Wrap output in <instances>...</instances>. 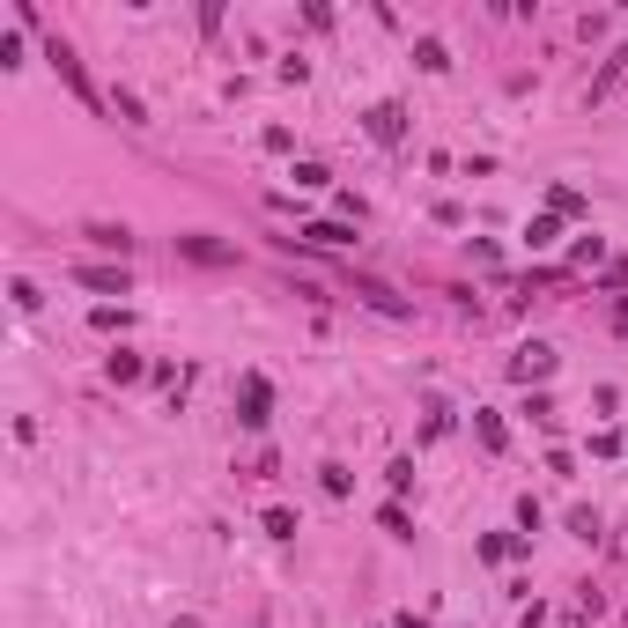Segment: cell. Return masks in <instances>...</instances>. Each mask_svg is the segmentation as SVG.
I'll return each instance as SVG.
<instances>
[{
	"mask_svg": "<svg viewBox=\"0 0 628 628\" xmlns=\"http://www.w3.org/2000/svg\"><path fill=\"white\" fill-rule=\"evenodd\" d=\"M621 82H628V52H614V60H606V67L592 74V89H584V104H606V97H614Z\"/></svg>",
	"mask_w": 628,
	"mask_h": 628,
	"instance_id": "obj_9",
	"label": "cell"
},
{
	"mask_svg": "<svg viewBox=\"0 0 628 628\" xmlns=\"http://www.w3.org/2000/svg\"><path fill=\"white\" fill-rule=\"evenodd\" d=\"M510 377H518V385H540V377H555V348H547V340H525V348L510 355Z\"/></svg>",
	"mask_w": 628,
	"mask_h": 628,
	"instance_id": "obj_5",
	"label": "cell"
},
{
	"mask_svg": "<svg viewBox=\"0 0 628 628\" xmlns=\"http://www.w3.org/2000/svg\"><path fill=\"white\" fill-rule=\"evenodd\" d=\"M414 67H422V74H444V67H451L444 37H414Z\"/></svg>",
	"mask_w": 628,
	"mask_h": 628,
	"instance_id": "obj_11",
	"label": "cell"
},
{
	"mask_svg": "<svg viewBox=\"0 0 628 628\" xmlns=\"http://www.w3.org/2000/svg\"><path fill=\"white\" fill-rule=\"evenodd\" d=\"M547 215H584V193H569V185H555V193H547Z\"/></svg>",
	"mask_w": 628,
	"mask_h": 628,
	"instance_id": "obj_15",
	"label": "cell"
},
{
	"mask_svg": "<svg viewBox=\"0 0 628 628\" xmlns=\"http://www.w3.org/2000/svg\"><path fill=\"white\" fill-rule=\"evenodd\" d=\"M23 23L37 30V15L23 8ZM37 37H45V60H52V74H60V82L74 89V97H82L89 111H97V89H89V74H82V60H74V45H67V37H52V30H37Z\"/></svg>",
	"mask_w": 628,
	"mask_h": 628,
	"instance_id": "obj_1",
	"label": "cell"
},
{
	"mask_svg": "<svg viewBox=\"0 0 628 628\" xmlns=\"http://www.w3.org/2000/svg\"><path fill=\"white\" fill-rule=\"evenodd\" d=\"M74 281H82V289H104V296H126L133 289L126 266H74Z\"/></svg>",
	"mask_w": 628,
	"mask_h": 628,
	"instance_id": "obj_10",
	"label": "cell"
},
{
	"mask_svg": "<svg viewBox=\"0 0 628 628\" xmlns=\"http://www.w3.org/2000/svg\"><path fill=\"white\" fill-rule=\"evenodd\" d=\"M348 289L370 303V311H385V318H414V303L399 296V289H385V281H370V274H348Z\"/></svg>",
	"mask_w": 628,
	"mask_h": 628,
	"instance_id": "obj_4",
	"label": "cell"
},
{
	"mask_svg": "<svg viewBox=\"0 0 628 628\" xmlns=\"http://www.w3.org/2000/svg\"><path fill=\"white\" fill-rule=\"evenodd\" d=\"M385 481L399 488V496H407V488H414V459H392V466H385Z\"/></svg>",
	"mask_w": 628,
	"mask_h": 628,
	"instance_id": "obj_17",
	"label": "cell"
},
{
	"mask_svg": "<svg viewBox=\"0 0 628 628\" xmlns=\"http://www.w3.org/2000/svg\"><path fill=\"white\" fill-rule=\"evenodd\" d=\"M392 628H422V621H414V614H399V621H392Z\"/></svg>",
	"mask_w": 628,
	"mask_h": 628,
	"instance_id": "obj_18",
	"label": "cell"
},
{
	"mask_svg": "<svg viewBox=\"0 0 628 628\" xmlns=\"http://www.w3.org/2000/svg\"><path fill=\"white\" fill-rule=\"evenodd\" d=\"M266 414H274V385L252 370V377L237 385V422H244V429H266Z\"/></svg>",
	"mask_w": 628,
	"mask_h": 628,
	"instance_id": "obj_2",
	"label": "cell"
},
{
	"mask_svg": "<svg viewBox=\"0 0 628 628\" xmlns=\"http://www.w3.org/2000/svg\"><path fill=\"white\" fill-rule=\"evenodd\" d=\"M104 377H111V385H133V377H141V355H133V348H119V355L104 363Z\"/></svg>",
	"mask_w": 628,
	"mask_h": 628,
	"instance_id": "obj_14",
	"label": "cell"
},
{
	"mask_svg": "<svg viewBox=\"0 0 628 628\" xmlns=\"http://www.w3.org/2000/svg\"><path fill=\"white\" fill-rule=\"evenodd\" d=\"M569 532H577V540H599V510H569Z\"/></svg>",
	"mask_w": 628,
	"mask_h": 628,
	"instance_id": "obj_16",
	"label": "cell"
},
{
	"mask_svg": "<svg viewBox=\"0 0 628 628\" xmlns=\"http://www.w3.org/2000/svg\"><path fill=\"white\" fill-rule=\"evenodd\" d=\"M82 237L97 244V252H111V259H126V252H133V230H126V222H89Z\"/></svg>",
	"mask_w": 628,
	"mask_h": 628,
	"instance_id": "obj_8",
	"label": "cell"
},
{
	"mask_svg": "<svg viewBox=\"0 0 628 628\" xmlns=\"http://www.w3.org/2000/svg\"><path fill=\"white\" fill-rule=\"evenodd\" d=\"M363 126H370V141H377V148H399V141H407V104H392V97H385V104H370V111H363Z\"/></svg>",
	"mask_w": 628,
	"mask_h": 628,
	"instance_id": "obj_3",
	"label": "cell"
},
{
	"mask_svg": "<svg viewBox=\"0 0 628 628\" xmlns=\"http://www.w3.org/2000/svg\"><path fill=\"white\" fill-rule=\"evenodd\" d=\"M303 244H318V252H348L355 222H303Z\"/></svg>",
	"mask_w": 628,
	"mask_h": 628,
	"instance_id": "obj_7",
	"label": "cell"
},
{
	"mask_svg": "<svg viewBox=\"0 0 628 628\" xmlns=\"http://www.w3.org/2000/svg\"><path fill=\"white\" fill-rule=\"evenodd\" d=\"M473 436H481V451H503V444H510L503 422H496V414H481V407H473Z\"/></svg>",
	"mask_w": 628,
	"mask_h": 628,
	"instance_id": "obj_13",
	"label": "cell"
},
{
	"mask_svg": "<svg viewBox=\"0 0 628 628\" xmlns=\"http://www.w3.org/2000/svg\"><path fill=\"white\" fill-rule=\"evenodd\" d=\"M555 237H562V215H532V222H525V244H532V252H547Z\"/></svg>",
	"mask_w": 628,
	"mask_h": 628,
	"instance_id": "obj_12",
	"label": "cell"
},
{
	"mask_svg": "<svg viewBox=\"0 0 628 628\" xmlns=\"http://www.w3.org/2000/svg\"><path fill=\"white\" fill-rule=\"evenodd\" d=\"M178 259H193V266H230V259H237V244H215V237L185 230V237H178Z\"/></svg>",
	"mask_w": 628,
	"mask_h": 628,
	"instance_id": "obj_6",
	"label": "cell"
}]
</instances>
